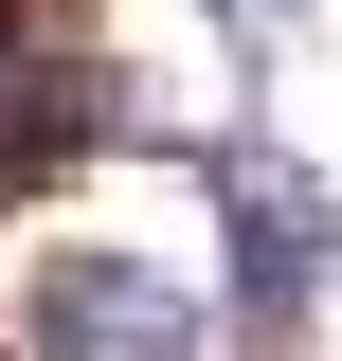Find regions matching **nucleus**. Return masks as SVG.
Here are the masks:
<instances>
[{"label": "nucleus", "instance_id": "f257e3e1", "mask_svg": "<svg viewBox=\"0 0 342 361\" xmlns=\"http://www.w3.org/2000/svg\"><path fill=\"white\" fill-rule=\"evenodd\" d=\"M198 199H216V325L253 361H289L306 307L342 289V180H306L270 127H216L198 145Z\"/></svg>", "mask_w": 342, "mask_h": 361}, {"label": "nucleus", "instance_id": "f03ea898", "mask_svg": "<svg viewBox=\"0 0 342 361\" xmlns=\"http://www.w3.org/2000/svg\"><path fill=\"white\" fill-rule=\"evenodd\" d=\"M18 361H216V307L127 235H37L18 271Z\"/></svg>", "mask_w": 342, "mask_h": 361}, {"label": "nucleus", "instance_id": "7ed1b4c3", "mask_svg": "<svg viewBox=\"0 0 342 361\" xmlns=\"http://www.w3.org/2000/svg\"><path fill=\"white\" fill-rule=\"evenodd\" d=\"M54 54H72V37H37V0H0V127L37 109V73H54Z\"/></svg>", "mask_w": 342, "mask_h": 361}]
</instances>
